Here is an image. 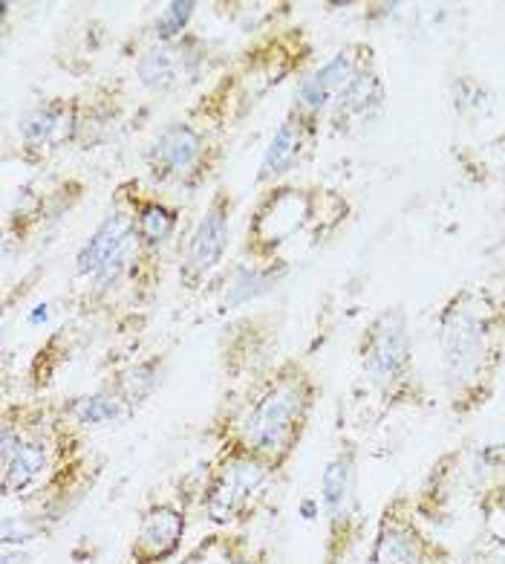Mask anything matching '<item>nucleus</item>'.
I'll use <instances>...</instances> for the list:
<instances>
[{
  "label": "nucleus",
  "mask_w": 505,
  "mask_h": 564,
  "mask_svg": "<svg viewBox=\"0 0 505 564\" xmlns=\"http://www.w3.org/2000/svg\"><path fill=\"white\" fill-rule=\"evenodd\" d=\"M315 397H318V386L304 365L295 359L277 365L257 386L240 417L238 432L231 437L277 471L304 441Z\"/></svg>",
  "instance_id": "f257e3e1"
},
{
  "label": "nucleus",
  "mask_w": 505,
  "mask_h": 564,
  "mask_svg": "<svg viewBox=\"0 0 505 564\" xmlns=\"http://www.w3.org/2000/svg\"><path fill=\"white\" fill-rule=\"evenodd\" d=\"M442 354L448 386L457 391L474 388L488 371L491 313L476 293L457 295L442 316Z\"/></svg>",
  "instance_id": "f03ea898"
},
{
  "label": "nucleus",
  "mask_w": 505,
  "mask_h": 564,
  "mask_svg": "<svg viewBox=\"0 0 505 564\" xmlns=\"http://www.w3.org/2000/svg\"><path fill=\"white\" fill-rule=\"evenodd\" d=\"M272 466L266 460L249 452L240 441L229 437L226 448L220 452V460L211 469L202 489V510L208 521L220 527L234 524L252 503V498L266 487Z\"/></svg>",
  "instance_id": "7ed1b4c3"
},
{
  "label": "nucleus",
  "mask_w": 505,
  "mask_h": 564,
  "mask_svg": "<svg viewBox=\"0 0 505 564\" xmlns=\"http://www.w3.org/2000/svg\"><path fill=\"white\" fill-rule=\"evenodd\" d=\"M69 434L64 423H46L35 414H23V437L7 460H0L3 469V495L23 498L39 489L55 487L53 475L64 471L62 448L67 446Z\"/></svg>",
  "instance_id": "20e7f679"
},
{
  "label": "nucleus",
  "mask_w": 505,
  "mask_h": 564,
  "mask_svg": "<svg viewBox=\"0 0 505 564\" xmlns=\"http://www.w3.org/2000/svg\"><path fill=\"white\" fill-rule=\"evenodd\" d=\"M315 209V197L298 186H272L263 200L257 203L252 220H249V232H245V252L261 258L266 263H275L272 256L277 247H284L286 240L309 224Z\"/></svg>",
  "instance_id": "39448f33"
},
{
  "label": "nucleus",
  "mask_w": 505,
  "mask_h": 564,
  "mask_svg": "<svg viewBox=\"0 0 505 564\" xmlns=\"http://www.w3.org/2000/svg\"><path fill=\"white\" fill-rule=\"evenodd\" d=\"M231 215H234V197L229 188H217L208 200L206 212L199 215L191 238L185 243V256L179 263V279L188 290H197L211 275L229 252Z\"/></svg>",
  "instance_id": "423d86ee"
},
{
  "label": "nucleus",
  "mask_w": 505,
  "mask_h": 564,
  "mask_svg": "<svg viewBox=\"0 0 505 564\" xmlns=\"http://www.w3.org/2000/svg\"><path fill=\"white\" fill-rule=\"evenodd\" d=\"M147 171L156 183H199L208 163L206 131L194 122L165 124L147 145Z\"/></svg>",
  "instance_id": "0eeeda50"
},
{
  "label": "nucleus",
  "mask_w": 505,
  "mask_h": 564,
  "mask_svg": "<svg viewBox=\"0 0 505 564\" xmlns=\"http://www.w3.org/2000/svg\"><path fill=\"white\" fill-rule=\"evenodd\" d=\"M128 188H119L116 203L108 209L105 220L96 226V232L81 243L76 256V275L92 281L99 272L119 261H131L139 256L136 229H133V206Z\"/></svg>",
  "instance_id": "6e6552de"
},
{
  "label": "nucleus",
  "mask_w": 505,
  "mask_h": 564,
  "mask_svg": "<svg viewBox=\"0 0 505 564\" xmlns=\"http://www.w3.org/2000/svg\"><path fill=\"white\" fill-rule=\"evenodd\" d=\"M208 47L197 35H185L171 44H154L147 53L139 55L136 78L151 94H174L194 85L206 70Z\"/></svg>",
  "instance_id": "1a4fd4ad"
},
{
  "label": "nucleus",
  "mask_w": 505,
  "mask_h": 564,
  "mask_svg": "<svg viewBox=\"0 0 505 564\" xmlns=\"http://www.w3.org/2000/svg\"><path fill=\"white\" fill-rule=\"evenodd\" d=\"M81 133L78 99H44L18 119V140L32 156L53 154Z\"/></svg>",
  "instance_id": "9d476101"
},
{
  "label": "nucleus",
  "mask_w": 505,
  "mask_h": 564,
  "mask_svg": "<svg viewBox=\"0 0 505 564\" xmlns=\"http://www.w3.org/2000/svg\"><path fill=\"white\" fill-rule=\"evenodd\" d=\"M361 362L378 386H393L405 377L410 368V336H407L405 316L398 310H384L367 327L361 345Z\"/></svg>",
  "instance_id": "9b49d317"
},
{
  "label": "nucleus",
  "mask_w": 505,
  "mask_h": 564,
  "mask_svg": "<svg viewBox=\"0 0 505 564\" xmlns=\"http://www.w3.org/2000/svg\"><path fill=\"white\" fill-rule=\"evenodd\" d=\"M355 53H361V47L341 50V53L332 55L330 62L321 64L318 70L309 73L295 90V105L292 108L300 110L309 119H318L323 110H330L338 96L355 82V76L364 73V55Z\"/></svg>",
  "instance_id": "f8f14e48"
},
{
  "label": "nucleus",
  "mask_w": 505,
  "mask_h": 564,
  "mask_svg": "<svg viewBox=\"0 0 505 564\" xmlns=\"http://www.w3.org/2000/svg\"><path fill=\"white\" fill-rule=\"evenodd\" d=\"M188 530V516L176 503L160 501L147 507L139 530L133 535L131 562L133 564H162L179 553Z\"/></svg>",
  "instance_id": "ddd939ff"
},
{
  "label": "nucleus",
  "mask_w": 505,
  "mask_h": 564,
  "mask_svg": "<svg viewBox=\"0 0 505 564\" xmlns=\"http://www.w3.org/2000/svg\"><path fill=\"white\" fill-rule=\"evenodd\" d=\"M312 133L315 119L289 108V113L281 119L277 131L272 133V140H268L266 151H263L261 169H257V186H275L277 180L298 169L304 154L309 151Z\"/></svg>",
  "instance_id": "4468645a"
},
{
  "label": "nucleus",
  "mask_w": 505,
  "mask_h": 564,
  "mask_svg": "<svg viewBox=\"0 0 505 564\" xmlns=\"http://www.w3.org/2000/svg\"><path fill=\"white\" fill-rule=\"evenodd\" d=\"M355 460L350 448H341L323 469L321 503L323 516L330 521V558L341 553V541H347L352 524V507H355Z\"/></svg>",
  "instance_id": "2eb2a0df"
},
{
  "label": "nucleus",
  "mask_w": 505,
  "mask_h": 564,
  "mask_svg": "<svg viewBox=\"0 0 505 564\" xmlns=\"http://www.w3.org/2000/svg\"><path fill=\"white\" fill-rule=\"evenodd\" d=\"M131 206H133V229H136L139 256H156V252H160V249L176 235V226H179V209H174L171 203L160 200V197L139 194L136 183H133Z\"/></svg>",
  "instance_id": "dca6fc26"
},
{
  "label": "nucleus",
  "mask_w": 505,
  "mask_h": 564,
  "mask_svg": "<svg viewBox=\"0 0 505 564\" xmlns=\"http://www.w3.org/2000/svg\"><path fill=\"white\" fill-rule=\"evenodd\" d=\"M64 417L73 425H87V429H96V425H113L119 420H124L131 414V405L124 402V397L116 391L113 386H105L92 394L73 397V400L64 402Z\"/></svg>",
  "instance_id": "f3484780"
},
{
  "label": "nucleus",
  "mask_w": 505,
  "mask_h": 564,
  "mask_svg": "<svg viewBox=\"0 0 505 564\" xmlns=\"http://www.w3.org/2000/svg\"><path fill=\"white\" fill-rule=\"evenodd\" d=\"M373 564H419L421 562V541L416 539L414 527L402 524L391 512L384 516L382 530L375 535L373 544Z\"/></svg>",
  "instance_id": "a211bd4d"
},
{
  "label": "nucleus",
  "mask_w": 505,
  "mask_h": 564,
  "mask_svg": "<svg viewBox=\"0 0 505 564\" xmlns=\"http://www.w3.org/2000/svg\"><path fill=\"white\" fill-rule=\"evenodd\" d=\"M162 377H165V359L162 356H151L145 362H136L131 365L128 371H122L116 377V382L110 386L124 397V402L136 409L147 397H154L156 388L162 386Z\"/></svg>",
  "instance_id": "6ab92c4d"
},
{
  "label": "nucleus",
  "mask_w": 505,
  "mask_h": 564,
  "mask_svg": "<svg viewBox=\"0 0 505 564\" xmlns=\"http://www.w3.org/2000/svg\"><path fill=\"white\" fill-rule=\"evenodd\" d=\"M286 275V267L281 261L275 263H252V267H243L238 272L234 284L229 286V295H226V304L229 307H238V304H249L257 295L268 293L277 281Z\"/></svg>",
  "instance_id": "aec40b11"
},
{
  "label": "nucleus",
  "mask_w": 505,
  "mask_h": 564,
  "mask_svg": "<svg viewBox=\"0 0 505 564\" xmlns=\"http://www.w3.org/2000/svg\"><path fill=\"white\" fill-rule=\"evenodd\" d=\"M384 101V87L382 82L375 78V73L364 70L361 76H355L344 94L338 96V101L332 105V117L336 119H352V117H364L370 108H378Z\"/></svg>",
  "instance_id": "412c9836"
},
{
  "label": "nucleus",
  "mask_w": 505,
  "mask_h": 564,
  "mask_svg": "<svg viewBox=\"0 0 505 564\" xmlns=\"http://www.w3.org/2000/svg\"><path fill=\"white\" fill-rule=\"evenodd\" d=\"M194 12H197L194 0H176V3H168V7L162 9L160 15H156L154 26H151V35H154L156 44H171V41L185 39Z\"/></svg>",
  "instance_id": "4be33fe9"
},
{
  "label": "nucleus",
  "mask_w": 505,
  "mask_h": 564,
  "mask_svg": "<svg viewBox=\"0 0 505 564\" xmlns=\"http://www.w3.org/2000/svg\"><path fill=\"white\" fill-rule=\"evenodd\" d=\"M485 524L488 533L505 544V487L497 489L485 503Z\"/></svg>",
  "instance_id": "5701e85b"
},
{
  "label": "nucleus",
  "mask_w": 505,
  "mask_h": 564,
  "mask_svg": "<svg viewBox=\"0 0 505 564\" xmlns=\"http://www.w3.org/2000/svg\"><path fill=\"white\" fill-rule=\"evenodd\" d=\"M3 564H32V556L26 550H12V547H3Z\"/></svg>",
  "instance_id": "b1692460"
},
{
  "label": "nucleus",
  "mask_w": 505,
  "mask_h": 564,
  "mask_svg": "<svg viewBox=\"0 0 505 564\" xmlns=\"http://www.w3.org/2000/svg\"><path fill=\"white\" fill-rule=\"evenodd\" d=\"M304 516H307V521H312V518L318 516V507H315V501H304Z\"/></svg>",
  "instance_id": "393cba45"
},
{
  "label": "nucleus",
  "mask_w": 505,
  "mask_h": 564,
  "mask_svg": "<svg viewBox=\"0 0 505 564\" xmlns=\"http://www.w3.org/2000/svg\"><path fill=\"white\" fill-rule=\"evenodd\" d=\"M268 564H281V562H275V558H268Z\"/></svg>",
  "instance_id": "a878e982"
}]
</instances>
